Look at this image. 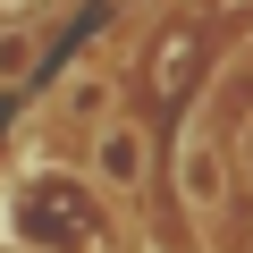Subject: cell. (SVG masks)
Listing matches in <instances>:
<instances>
[{"instance_id": "cell-4", "label": "cell", "mask_w": 253, "mask_h": 253, "mask_svg": "<svg viewBox=\"0 0 253 253\" xmlns=\"http://www.w3.org/2000/svg\"><path fill=\"white\" fill-rule=\"evenodd\" d=\"M118 110V84H110V68L101 59H76L68 76H59V93H51V110H42V126H68V135H93V126Z\"/></svg>"}, {"instance_id": "cell-2", "label": "cell", "mask_w": 253, "mask_h": 253, "mask_svg": "<svg viewBox=\"0 0 253 253\" xmlns=\"http://www.w3.org/2000/svg\"><path fill=\"white\" fill-rule=\"evenodd\" d=\"M84 186L101 203H144V186H152V135L126 110H110L93 135H84Z\"/></svg>"}, {"instance_id": "cell-8", "label": "cell", "mask_w": 253, "mask_h": 253, "mask_svg": "<svg viewBox=\"0 0 253 253\" xmlns=\"http://www.w3.org/2000/svg\"><path fill=\"white\" fill-rule=\"evenodd\" d=\"M9 253H26V245H9Z\"/></svg>"}, {"instance_id": "cell-6", "label": "cell", "mask_w": 253, "mask_h": 253, "mask_svg": "<svg viewBox=\"0 0 253 253\" xmlns=\"http://www.w3.org/2000/svg\"><path fill=\"white\" fill-rule=\"evenodd\" d=\"M228 169L253 186V110H245V126H236V144H228Z\"/></svg>"}, {"instance_id": "cell-1", "label": "cell", "mask_w": 253, "mask_h": 253, "mask_svg": "<svg viewBox=\"0 0 253 253\" xmlns=\"http://www.w3.org/2000/svg\"><path fill=\"white\" fill-rule=\"evenodd\" d=\"M9 236L26 253H126V228H118V203H101L76 169H26L17 194H9Z\"/></svg>"}, {"instance_id": "cell-3", "label": "cell", "mask_w": 253, "mask_h": 253, "mask_svg": "<svg viewBox=\"0 0 253 253\" xmlns=\"http://www.w3.org/2000/svg\"><path fill=\"white\" fill-rule=\"evenodd\" d=\"M169 186H177V211L186 219H219L228 194H236V169H228V144L211 135L203 118L177 126V144H169Z\"/></svg>"}, {"instance_id": "cell-7", "label": "cell", "mask_w": 253, "mask_h": 253, "mask_svg": "<svg viewBox=\"0 0 253 253\" xmlns=\"http://www.w3.org/2000/svg\"><path fill=\"white\" fill-rule=\"evenodd\" d=\"M9 17H26V9H68V0H0Z\"/></svg>"}, {"instance_id": "cell-5", "label": "cell", "mask_w": 253, "mask_h": 253, "mask_svg": "<svg viewBox=\"0 0 253 253\" xmlns=\"http://www.w3.org/2000/svg\"><path fill=\"white\" fill-rule=\"evenodd\" d=\"M42 51H51V34H42L34 17H9V26H0V93H17V84H34Z\"/></svg>"}]
</instances>
